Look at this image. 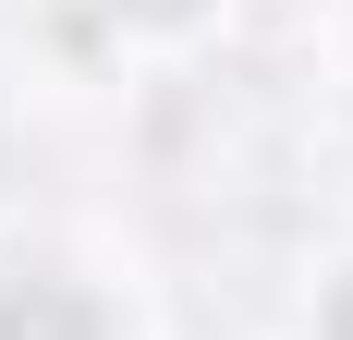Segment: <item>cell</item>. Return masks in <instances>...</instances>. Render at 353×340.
<instances>
[{"mask_svg": "<svg viewBox=\"0 0 353 340\" xmlns=\"http://www.w3.org/2000/svg\"><path fill=\"white\" fill-rule=\"evenodd\" d=\"M329 340H353V279H341V292H329Z\"/></svg>", "mask_w": 353, "mask_h": 340, "instance_id": "obj_2", "label": "cell"}, {"mask_svg": "<svg viewBox=\"0 0 353 340\" xmlns=\"http://www.w3.org/2000/svg\"><path fill=\"white\" fill-rule=\"evenodd\" d=\"M0 340H110V316L73 279H0Z\"/></svg>", "mask_w": 353, "mask_h": 340, "instance_id": "obj_1", "label": "cell"}, {"mask_svg": "<svg viewBox=\"0 0 353 340\" xmlns=\"http://www.w3.org/2000/svg\"><path fill=\"white\" fill-rule=\"evenodd\" d=\"M122 12H159V25H171V12H195V0H122Z\"/></svg>", "mask_w": 353, "mask_h": 340, "instance_id": "obj_3", "label": "cell"}]
</instances>
